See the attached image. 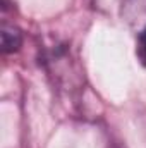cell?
Masks as SVG:
<instances>
[{"instance_id":"1","label":"cell","mask_w":146,"mask_h":148,"mask_svg":"<svg viewBox=\"0 0 146 148\" xmlns=\"http://www.w3.org/2000/svg\"><path fill=\"white\" fill-rule=\"evenodd\" d=\"M0 35H2V52L3 53H14L19 50L23 43V33L16 24L3 21Z\"/></svg>"},{"instance_id":"2","label":"cell","mask_w":146,"mask_h":148,"mask_svg":"<svg viewBox=\"0 0 146 148\" xmlns=\"http://www.w3.org/2000/svg\"><path fill=\"white\" fill-rule=\"evenodd\" d=\"M124 16L131 26H136L138 31L146 26V0H126Z\"/></svg>"},{"instance_id":"3","label":"cell","mask_w":146,"mask_h":148,"mask_svg":"<svg viewBox=\"0 0 146 148\" xmlns=\"http://www.w3.org/2000/svg\"><path fill=\"white\" fill-rule=\"evenodd\" d=\"M136 57L141 62V66L146 67V26H143L136 33Z\"/></svg>"},{"instance_id":"4","label":"cell","mask_w":146,"mask_h":148,"mask_svg":"<svg viewBox=\"0 0 146 148\" xmlns=\"http://www.w3.org/2000/svg\"><path fill=\"white\" fill-rule=\"evenodd\" d=\"M112 148H119V147H112Z\"/></svg>"}]
</instances>
